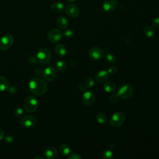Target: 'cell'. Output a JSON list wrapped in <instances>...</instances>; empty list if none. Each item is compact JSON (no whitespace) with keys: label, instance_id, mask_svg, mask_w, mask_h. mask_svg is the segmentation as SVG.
<instances>
[{"label":"cell","instance_id":"cell-29","mask_svg":"<svg viewBox=\"0 0 159 159\" xmlns=\"http://www.w3.org/2000/svg\"><path fill=\"white\" fill-rule=\"evenodd\" d=\"M84 84L87 88H91L94 86V81L92 78H88L85 80Z\"/></svg>","mask_w":159,"mask_h":159},{"label":"cell","instance_id":"cell-35","mask_svg":"<svg viewBox=\"0 0 159 159\" xmlns=\"http://www.w3.org/2000/svg\"><path fill=\"white\" fill-rule=\"evenodd\" d=\"M78 88H79V89H80V90H81V91L85 90V89L87 88L86 86V85H85V84H84V83H80L79 85H78Z\"/></svg>","mask_w":159,"mask_h":159},{"label":"cell","instance_id":"cell-16","mask_svg":"<svg viewBox=\"0 0 159 159\" xmlns=\"http://www.w3.org/2000/svg\"><path fill=\"white\" fill-rule=\"evenodd\" d=\"M64 9V5L61 2H55L51 6V10L53 12L58 14L63 11Z\"/></svg>","mask_w":159,"mask_h":159},{"label":"cell","instance_id":"cell-38","mask_svg":"<svg viewBox=\"0 0 159 159\" xmlns=\"http://www.w3.org/2000/svg\"><path fill=\"white\" fill-rule=\"evenodd\" d=\"M68 2H73V1H75V0H66Z\"/></svg>","mask_w":159,"mask_h":159},{"label":"cell","instance_id":"cell-20","mask_svg":"<svg viewBox=\"0 0 159 159\" xmlns=\"http://www.w3.org/2000/svg\"><path fill=\"white\" fill-rule=\"evenodd\" d=\"M104 89L107 93H112L116 90V85L112 81H107L104 84Z\"/></svg>","mask_w":159,"mask_h":159},{"label":"cell","instance_id":"cell-13","mask_svg":"<svg viewBox=\"0 0 159 159\" xmlns=\"http://www.w3.org/2000/svg\"><path fill=\"white\" fill-rule=\"evenodd\" d=\"M117 6V0H104L102 7L107 12L114 11Z\"/></svg>","mask_w":159,"mask_h":159},{"label":"cell","instance_id":"cell-4","mask_svg":"<svg viewBox=\"0 0 159 159\" xmlns=\"http://www.w3.org/2000/svg\"><path fill=\"white\" fill-rule=\"evenodd\" d=\"M125 120V116L122 112H117L112 114L109 120L110 125L115 128L120 127Z\"/></svg>","mask_w":159,"mask_h":159},{"label":"cell","instance_id":"cell-7","mask_svg":"<svg viewBox=\"0 0 159 159\" xmlns=\"http://www.w3.org/2000/svg\"><path fill=\"white\" fill-rule=\"evenodd\" d=\"M37 122V119L32 115H25L20 119L21 125L25 128H31L34 127Z\"/></svg>","mask_w":159,"mask_h":159},{"label":"cell","instance_id":"cell-36","mask_svg":"<svg viewBox=\"0 0 159 159\" xmlns=\"http://www.w3.org/2000/svg\"><path fill=\"white\" fill-rule=\"evenodd\" d=\"M4 132L1 128H0V141L4 139Z\"/></svg>","mask_w":159,"mask_h":159},{"label":"cell","instance_id":"cell-5","mask_svg":"<svg viewBox=\"0 0 159 159\" xmlns=\"http://www.w3.org/2000/svg\"><path fill=\"white\" fill-rule=\"evenodd\" d=\"M52 53L49 49L47 48H43L39 50L37 54V58L38 61L41 63H47L51 59Z\"/></svg>","mask_w":159,"mask_h":159},{"label":"cell","instance_id":"cell-2","mask_svg":"<svg viewBox=\"0 0 159 159\" xmlns=\"http://www.w3.org/2000/svg\"><path fill=\"white\" fill-rule=\"evenodd\" d=\"M24 108L25 110L30 113L34 112L38 108L39 102L37 99L32 96H28L25 98L23 102Z\"/></svg>","mask_w":159,"mask_h":159},{"label":"cell","instance_id":"cell-31","mask_svg":"<svg viewBox=\"0 0 159 159\" xmlns=\"http://www.w3.org/2000/svg\"><path fill=\"white\" fill-rule=\"evenodd\" d=\"M152 25L155 28L159 29V17H156L152 20Z\"/></svg>","mask_w":159,"mask_h":159},{"label":"cell","instance_id":"cell-33","mask_svg":"<svg viewBox=\"0 0 159 159\" xmlns=\"http://www.w3.org/2000/svg\"><path fill=\"white\" fill-rule=\"evenodd\" d=\"M109 74H114L116 71H117V68L113 65L109 67L108 68V70H107Z\"/></svg>","mask_w":159,"mask_h":159},{"label":"cell","instance_id":"cell-21","mask_svg":"<svg viewBox=\"0 0 159 159\" xmlns=\"http://www.w3.org/2000/svg\"><path fill=\"white\" fill-rule=\"evenodd\" d=\"M143 34L148 38H152L155 35V30L150 25H146L143 28Z\"/></svg>","mask_w":159,"mask_h":159},{"label":"cell","instance_id":"cell-11","mask_svg":"<svg viewBox=\"0 0 159 159\" xmlns=\"http://www.w3.org/2000/svg\"><path fill=\"white\" fill-rule=\"evenodd\" d=\"M96 99V94L93 91H86L82 96L83 102L88 106L91 105L94 103Z\"/></svg>","mask_w":159,"mask_h":159},{"label":"cell","instance_id":"cell-6","mask_svg":"<svg viewBox=\"0 0 159 159\" xmlns=\"http://www.w3.org/2000/svg\"><path fill=\"white\" fill-rule=\"evenodd\" d=\"M14 43V37L11 34H6L0 38V50H8Z\"/></svg>","mask_w":159,"mask_h":159},{"label":"cell","instance_id":"cell-8","mask_svg":"<svg viewBox=\"0 0 159 159\" xmlns=\"http://www.w3.org/2000/svg\"><path fill=\"white\" fill-rule=\"evenodd\" d=\"M63 35V33L60 30L58 29H53L48 32L47 39L50 42L56 43L61 39Z\"/></svg>","mask_w":159,"mask_h":159},{"label":"cell","instance_id":"cell-17","mask_svg":"<svg viewBox=\"0 0 159 159\" xmlns=\"http://www.w3.org/2000/svg\"><path fill=\"white\" fill-rule=\"evenodd\" d=\"M57 25L60 29H65L68 27V21L64 16H60L57 19Z\"/></svg>","mask_w":159,"mask_h":159},{"label":"cell","instance_id":"cell-32","mask_svg":"<svg viewBox=\"0 0 159 159\" xmlns=\"http://www.w3.org/2000/svg\"><path fill=\"white\" fill-rule=\"evenodd\" d=\"M81 158L82 157L79 154L75 153L71 154L70 156L68 157V159H81Z\"/></svg>","mask_w":159,"mask_h":159},{"label":"cell","instance_id":"cell-27","mask_svg":"<svg viewBox=\"0 0 159 159\" xmlns=\"http://www.w3.org/2000/svg\"><path fill=\"white\" fill-rule=\"evenodd\" d=\"M63 35L67 37V38H71V37H73L75 35V31L73 29H66L64 32L63 33Z\"/></svg>","mask_w":159,"mask_h":159},{"label":"cell","instance_id":"cell-26","mask_svg":"<svg viewBox=\"0 0 159 159\" xmlns=\"http://www.w3.org/2000/svg\"><path fill=\"white\" fill-rule=\"evenodd\" d=\"M102 157L104 159H111L113 157L112 152L110 150H105L102 153Z\"/></svg>","mask_w":159,"mask_h":159},{"label":"cell","instance_id":"cell-22","mask_svg":"<svg viewBox=\"0 0 159 159\" xmlns=\"http://www.w3.org/2000/svg\"><path fill=\"white\" fill-rule=\"evenodd\" d=\"M59 151L62 155L66 156L70 153V147L66 143H62L59 147Z\"/></svg>","mask_w":159,"mask_h":159},{"label":"cell","instance_id":"cell-12","mask_svg":"<svg viewBox=\"0 0 159 159\" xmlns=\"http://www.w3.org/2000/svg\"><path fill=\"white\" fill-rule=\"evenodd\" d=\"M57 71L54 68L49 66L45 69L43 73V78L45 81H52L56 77Z\"/></svg>","mask_w":159,"mask_h":159},{"label":"cell","instance_id":"cell-28","mask_svg":"<svg viewBox=\"0 0 159 159\" xmlns=\"http://www.w3.org/2000/svg\"><path fill=\"white\" fill-rule=\"evenodd\" d=\"M14 115L17 117H20L23 116L24 114V111L23 109L20 107H17L16 108L14 109Z\"/></svg>","mask_w":159,"mask_h":159},{"label":"cell","instance_id":"cell-18","mask_svg":"<svg viewBox=\"0 0 159 159\" xmlns=\"http://www.w3.org/2000/svg\"><path fill=\"white\" fill-rule=\"evenodd\" d=\"M9 84L7 80L2 76H0V91H5L9 89Z\"/></svg>","mask_w":159,"mask_h":159},{"label":"cell","instance_id":"cell-10","mask_svg":"<svg viewBox=\"0 0 159 159\" xmlns=\"http://www.w3.org/2000/svg\"><path fill=\"white\" fill-rule=\"evenodd\" d=\"M65 12L68 16L71 18H75L80 14V9L78 7L74 4H69L65 7Z\"/></svg>","mask_w":159,"mask_h":159},{"label":"cell","instance_id":"cell-9","mask_svg":"<svg viewBox=\"0 0 159 159\" xmlns=\"http://www.w3.org/2000/svg\"><path fill=\"white\" fill-rule=\"evenodd\" d=\"M88 54L91 59L96 60V61L101 60L104 55V52L102 51V50L100 48L96 47L91 48L89 50Z\"/></svg>","mask_w":159,"mask_h":159},{"label":"cell","instance_id":"cell-19","mask_svg":"<svg viewBox=\"0 0 159 159\" xmlns=\"http://www.w3.org/2000/svg\"><path fill=\"white\" fill-rule=\"evenodd\" d=\"M55 51L56 54L60 57H63L66 53V49L62 44L57 45L55 48Z\"/></svg>","mask_w":159,"mask_h":159},{"label":"cell","instance_id":"cell-30","mask_svg":"<svg viewBox=\"0 0 159 159\" xmlns=\"http://www.w3.org/2000/svg\"><path fill=\"white\" fill-rule=\"evenodd\" d=\"M119 96L117 95V94H111L109 98V100L110 101V102L111 103H116L117 101H118V99H119Z\"/></svg>","mask_w":159,"mask_h":159},{"label":"cell","instance_id":"cell-23","mask_svg":"<svg viewBox=\"0 0 159 159\" xmlns=\"http://www.w3.org/2000/svg\"><path fill=\"white\" fill-rule=\"evenodd\" d=\"M96 120L100 124H106L107 121V117L104 113H98L96 115Z\"/></svg>","mask_w":159,"mask_h":159},{"label":"cell","instance_id":"cell-14","mask_svg":"<svg viewBox=\"0 0 159 159\" xmlns=\"http://www.w3.org/2000/svg\"><path fill=\"white\" fill-rule=\"evenodd\" d=\"M45 155L47 158L48 159H54L57 157L58 152L55 147H48L45 151Z\"/></svg>","mask_w":159,"mask_h":159},{"label":"cell","instance_id":"cell-34","mask_svg":"<svg viewBox=\"0 0 159 159\" xmlns=\"http://www.w3.org/2000/svg\"><path fill=\"white\" fill-rule=\"evenodd\" d=\"M4 139V140H6V142H7V143H12V142H13V140H14L13 137H12V136H10V135H7V136H6Z\"/></svg>","mask_w":159,"mask_h":159},{"label":"cell","instance_id":"cell-1","mask_svg":"<svg viewBox=\"0 0 159 159\" xmlns=\"http://www.w3.org/2000/svg\"><path fill=\"white\" fill-rule=\"evenodd\" d=\"M29 88L33 94L40 96L46 93L48 86L45 80L39 77H34L30 80Z\"/></svg>","mask_w":159,"mask_h":159},{"label":"cell","instance_id":"cell-25","mask_svg":"<svg viewBox=\"0 0 159 159\" xmlns=\"http://www.w3.org/2000/svg\"><path fill=\"white\" fill-rule=\"evenodd\" d=\"M105 59L109 63H114L116 61V56L112 53H107L105 57Z\"/></svg>","mask_w":159,"mask_h":159},{"label":"cell","instance_id":"cell-37","mask_svg":"<svg viewBox=\"0 0 159 159\" xmlns=\"http://www.w3.org/2000/svg\"><path fill=\"white\" fill-rule=\"evenodd\" d=\"M34 159H37V158H42V159H43L44 158L42 157H40V156H37V157H34Z\"/></svg>","mask_w":159,"mask_h":159},{"label":"cell","instance_id":"cell-15","mask_svg":"<svg viewBox=\"0 0 159 159\" xmlns=\"http://www.w3.org/2000/svg\"><path fill=\"white\" fill-rule=\"evenodd\" d=\"M109 78V73L107 71L101 70L99 71L96 75V79L98 81L102 83L106 81Z\"/></svg>","mask_w":159,"mask_h":159},{"label":"cell","instance_id":"cell-24","mask_svg":"<svg viewBox=\"0 0 159 159\" xmlns=\"http://www.w3.org/2000/svg\"><path fill=\"white\" fill-rule=\"evenodd\" d=\"M66 67H67L66 63L64 61L60 60V61H58L56 63V68L59 71H64L66 69Z\"/></svg>","mask_w":159,"mask_h":159},{"label":"cell","instance_id":"cell-3","mask_svg":"<svg viewBox=\"0 0 159 159\" xmlns=\"http://www.w3.org/2000/svg\"><path fill=\"white\" fill-rule=\"evenodd\" d=\"M134 93L133 87L129 84H123L120 86L117 91V95L122 99L130 98Z\"/></svg>","mask_w":159,"mask_h":159}]
</instances>
